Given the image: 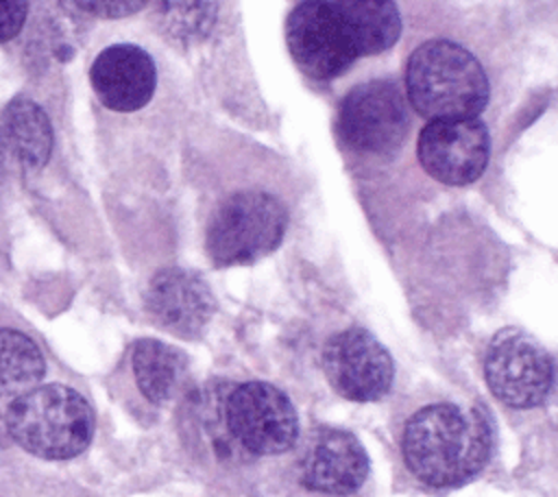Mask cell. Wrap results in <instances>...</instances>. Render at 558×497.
<instances>
[{
	"label": "cell",
	"instance_id": "1",
	"mask_svg": "<svg viewBox=\"0 0 558 497\" xmlns=\"http://www.w3.org/2000/svg\"><path fill=\"white\" fill-rule=\"evenodd\" d=\"M399 35L401 17L392 2H299L286 22L292 59L318 81L340 76L360 57L384 52Z\"/></svg>",
	"mask_w": 558,
	"mask_h": 497
},
{
	"label": "cell",
	"instance_id": "2",
	"mask_svg": "<svg viewBox=\"0 0 558 497\" xmlns=\"http://www.w3.org/2000/svg\"><path fill=\"white\" fill-rule=\"evenodd\" d=\"M490 423L482 410L434 403L410 416L401 451L414 477L429 486H458L488 460Z\"/></svg>",
	"mask_w": 558,
	"mask_h": 497
},
{
	"label": "cell",
	"instance_id": "3",
	"mask_svg": "<svg viewBox=\"0 0 558 497\" xmlns=\"http://www.w3.org/2000/svg\"><path fill=\"white\" fill-rule=\"evenodd\" d=\"M405 92L416 113L429 122L475 118L490 94L480 61L462 46L445 39L427 41L410 54Z\"/></svg>",
	"mask_w": 558,
	"mask_h": 497
},
{
	"label": "cell",
	"instance_id": "4",
	"mask_svg": "<svg viewBox=\"0 0 558 497\" xmlns=\"http://www.w3.org/2000/svg\"><path fill=\"white\" fill-rule=\"evenodd\" d=\"M13 440L44 460H68L87 449L94 436V412L85 397L63 384L35 386L7 410Z\"/></svg>",
	"mask_w": 558,
	"mask_h": 497
},
{
	"label": "cell",
	"instance_id": "5",
	"mask_svg": "<svg viewBox=\"0 0 558 497\" xmlns=\"http://www.w3.org/2000/svg\"><path fill=\"white\" fill-rule=\"evenodd\" d=\"M288 214L266 192H238L218 205L207 225V255L216 266L251 264L275 251L286 233Z\"/></svg>",
	"mask_w": 558,
	"mask_h": 497
},
{
	"label": "cell",
	"instance_id": "6",
	"mask_svg": "<svg viewBox=\"0 0 558 497\" xmlns=\"http://www.w3.org/2000/svg\"><path fill=\"white\" fill-rule=\"evenodd\" d=\"M222 416L229 438L253 456H279L299 438V419L290 399L266 381L235 386L225 399Z\"/></svg>",
	"mask_w": 558,
	"mask_h": 497
},
{
	"label": "cell",
	"instance_id": "7",
	"mask_svg": "<svg viewBox=\"0 0 558 497\" xmlns=\"http://www.w3.org/2000/svg\"><path fill=\"white\" fill-rule=\"evenodd\" d=\"M484 375L490 392L506 405L534 408L554 386V362L530 334L508 327L490 340Z\"/></svg>",
	"mask_w": 558,
	"mask_h": 497
},
{
	"label": "cell",
	"instance_id": "8",
	"mask_svg": "<svg viewBox=\"0 0 558 497\" xmlns=\"http://www.w3.org/2000/svg\"><path fill=\"white\" fill-rule=\"evenodd\" d=\"M323 371L340 397L360 403L381 399L395 379L390 353L362 327L338 331L325 342Z\"/></svg>",
	"mask_w": 558,
	"mask_h": 497
},
{
	"label": "cell",
	"instance_id": "9",
	"mask_svg": "<svg viewBox=\"0 0 558 497\" xmlns=\"http://www.w3.org/2000/svg\"><path fill=\"white\" fill-rule=\"evenodd\" d=\"M408 131V107L392 81H368L353 87L338 111V133L355 150H395Z\"/></svg>",
	"mask_w": 558,
	"mask_h": 497
},
{
	"label": "cell",
	"instance_id": "10",
	"mask_svg": "<svg viewBox=\"0 0 558 497\" xmlns=\"http://www.w3.org/2000/svg\"><path fill=\"white\" fill-rule=\"evenodd\" d=\"M416 153L421 166L436 181L447 185L471 183L488 163V129L477 118L432 120L418 135Z\"/></svg>",
	"mask_w": 558,
	"mask_h": 497
},
{
	"label": "cell",
	"instance_id": "11",
	"mask_svg": "<svg viewBox=\"0 0 558 497\" xmlns=\"http://www.w3.org/2000/svg\"><path fill=\"white\" fill-rule=\"evenodd\" d=\"M368 475V456L347 429L320 427L307 438L299 458V480L305 488L325 495H349Z\"/></svg>",
	"mask_w": 558,
	"mask_h": 497
},
{
	"label": "cell",
	"instance_id": "12",
	"mask_svg": "<svg viewBox=\"0 0 558 497\" xmlns=\"http://www.w3.org/2000/svg\"><path fill=\"white\" fill-rule=\"evenodd\" d=\"M98 100L113 111H137L155 92L157 70L153 57L135 44H113L100 50L89 68Z\"/></svg>",
	"mask_w": 558,
	"mask_h": 497
},
{
	"label": "cell",
	"instance_id": "13",
	"mask_svg": "<svg viewBox=\"0 0 558 497\" xmlns=\"http://www.w3.org/2000/svg\"><path fill=\"white\" fill-rule=\"evenodd\" d=\"M146 312L155 323L177 336H196L214 316L216 299L209 286L190 270H159L144 294Z\"/></svg>",
	"mask_w": 558,
	"mask_h": 497
},
{
	"label": "cell",
	"instance_id": "14",
	"mask_svg": "<svg viewBox=\"0 0 558 497\" xmlns=\"http://www.w3.org/2000/svg\"><path fill=\"white\" fill-rule=\"evenodd\" d=\"M0 131L22 166L33 170L46 166L52 153V126L37 102L13 98L2 113Z\"/></svg>",
	"mask_w": 558,
	"mask_h": 497
},
{
	"label": "cell",
	"instance_id": "15",
	"mask_svg": "<svg viewBox=\"0 0 558 497\" xmlns=\"http://www.w3.org/2000/svg\"><path fill=\"white\" fill-rule=\"evenodd\" d=\"M131 364L137 388L150 403L170 401L179 392L187 371V357L155 338H144L133 347Z\"/></svg>",
	"mask_w": 558,
	"mask_h": 497
},
{
	"label": "cell",
	"instance_id": "16",
	"mask_svg": "<svg viewBox=\"0 0 558 497\" xmlns=\"http://www.w3.org/2000/svg\"><path fill=\"white\" fill-rule=\"evenodd\" d=\"M46 362L39 347L22 331L0 329V397L24 395L44 377Z\"/></svg>",
	"mask_w": 558,
	"mask_h": 497
},
{
	"label": "cell",
	"instance_id": "17",
	"mask_svg": "<svg viewBox=\"0 0 558 497\" xmlns=\"http://www.w3.org/2000/svg\"><path fill=\"white\" fill-rule=\"evenodd\" d=\"M163 22L168 33L174 37H192L198 31H205L214 17V4L205 2H163Z\"/></svg>",
	"mask_w": 558,
	"mask_h": 497
},
{
	"label": "cell",
	"instance_id": "18",
	"mask_svg": "<svg viewBox=\"0 0 558 497\" xmlns=\"http://www.w3.org/2000/svg\"><path fill=\"white\" fill-rule=\"evenodd\" d=\"M28 4L17 0H0V44L13 39L26 20Z\"/></svg>",
	"mask_w": 558,
	"mask_h": 497
},
{
	"label": "cell",
	"instance_id": "19",
	"mask_svg": "<svg viewBox=\"0 0 558 497\" xmlns=\"http://www.w3.org/2000/svg\"><path fill=\"white\" fill-rule=\"evenodd\" d=\"M83 11H89L98 17H124L137 13L146 7V2H76Z\"/></svg>",
	"mask_w": 558,
	"mask_h": 497
}]
</instances>
